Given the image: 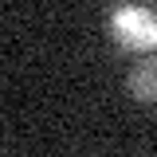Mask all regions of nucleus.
Returning a JSON list of instances; mask_svg holds the SVG:
<instances>
[{
	"label": "nucleus",
	"instance_id": "nucleus-1",
	"mask_svg": "<svg viewBox=\"0 0 157 157\" xmlns=\"http://www.w3.org/2000/svg\"><path fill=\"white\" fill-rule=\"evenodd\" d=\"M114 36L122 47H153L157 43V20L141 8H122L114 12Z\"/></svg>",
	"mask_w": 157,
	"mask_h": 157
},
{
	"label": "nucleus",
	"instance_id": "nucleus-2",
	"mask_svg": "<svg viewBox=\"0 0 157 157\" xmlns=\"http://www.w3.org/2000/svg\"><path fill=\"white\" fill-rule=\"evenodd\" d=\"M126 86L137 102H157V55H145L137 59L126 75Z\"/></svg>",
	"mask_w": 157,
	"mask_h": 157
}]
</instances>
